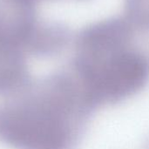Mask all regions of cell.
Wrapping results in <instances>:
<instances>
[{
    "mask_svg": "<svg viewBox=\"0 0 149 149\" xmlns=\"http://www.w3.org/2000/svg\"><path fill=\"white\" fill-rule=\"evenodd\" d=\"M96 110L72 72L53 74L0 105V140L13 149H75Z\"/></svg>",
    "mask_w": 149,
    "mask_h": 149,
    "instance_id": "obj_1",
    "label": "cell"
},
{
    "mask_svg": "<svg viewBox=\"0 0 149 149\" xmlns=\"http://www.w3.org/2000/svg\"><path fill=\"white\" fill-rule=\"evenodd\" d=\"M127 24L113 19L82 34L72 73L98 109L126 101L149 83V55L132 46Z\"/></svg>",
    "mask_w": 149,
    "mask_h": 149,
    "instance_id": "obj_2",
    "label": "cell"
},
{
    "mask_svg": "<svg viewBox=\"0 0 149 149\" xmlns=\"http://www.w3.org/2000/svg\"><path fill=\"white\" fill-rule=\"evenodd\" d=\"M127 13L137 24L149 28V0H127Z\"/></svg>",
    "mask_w": 149,
    "mask_h": 149,
    "instance_id": "obj_3",
    "label": "cell"
}]
</instances>
